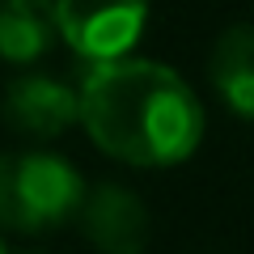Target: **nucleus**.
Returning a JSON list of instances; mask_svg holds the SVG:
<instances>
[{"label": "nucleus", "instance_id": "f257e3e1", "mask_svg": "<svg viewBox=\"0 0 254 254\" xmlns=\"http://www.w3.org/2000/svg\"><path fill=\"white\" fill-rule=\"evenodd\" d=\"M76 123L115 161L165 170L195 157L203 140V102L174 68L119 55L85 72Z\"/></svg>", "mask_w": 254, "mask_h": 254}, {"label": "nucleus", "instance_id": "f03ea898", "mask_svg": "<svg viewBox=\"0 0 254 254\" xmlns=\"http://www.w3.org/2000/svg\"><path fill=\"white\" fill-rule=\"evenodd\" d=\"M85 199V178L55 153H0V225L43 233L72 220Z\"/></svg>", "mask_w": 254, "mask_h": 254}, {"label": "nucleus", "instance_id": "7ed1b4c3", "mask_svg": "<svg viewBox=\"0 0 254 254\" xmlns=\"http://www.w3.org/2000/svg\"><path fill=\"white\" fill-rule=\"evenodd\" d=\"M148 0H55V30L81 60H119L140 43Z\"/></svg>", "mask_w": 254, "mask_h": 254}, {"label": "nucleus", "instance_id": "20e7f679", "mask_svg": "<svg viewBox=\"0 0 254 254\" xmlns=\"http://www.w3.org/2000/svg\"><path fill=\"white\" fill-rule=\"evenodd\" d=\"M76 216L98 254H144L148 208L136 190L119 187V182H102V187L85 190Z\"/></svg>", "mask_w": 254, "mask_h": 254}, {"label": "nucleus", "instance_id": "39448f33", "mask_svg": "<svg viewBox=\"0 0 254 254\" xmlns=\"http://www.w3.org/2000/svg\"><path fill=\"white\" fill-rule=\"evenodd\" d=\"M4 119L13 131L51 140L76 123V89L55 76H17L4 93Z\"/></svg>", "mask_w": 254, "mask_h": 254}, {"label": "nucleus", "instance_id": "423d86ee", "mask_svg": "<svg viewBox=\"0 0 254 254\" xmlns=\"http://www.w3.org/2000/svg\"><path fill=\"white\" fill-rule=\"evenodd\" d=\"M208 81L237 119H254V21H237L216 38Z\"/></svg>", "mask_w": 254, "mask_h": 254}, {"label": "nucleus", "instance_id": "0eeeda50", "mask_svg": "<svg viewBox=\"0 0 254 254\" xmlns=\"http://www.w3.org/2000/svg\"><path fill=\"white\" fill-rule=\"evenodd\" d=\"M55 38V0H0V60L34 64Z\"/></svg>", "mask_w": 254, "mask_h": 254}, {"label": "nucleus", "instance_id": "6e6552de", "mask_svg": "<svg viewBox=\"0 0 254 254\" xmlns=\"http://www.w3.org/2000/svg\"><path fill=\"white\" fill-rule=\"evenodd\" d=\"M0 254H9V250H4V242H0Z\"/></svg>", "mask_w": 254, "mask_h": 254}, {"label": "nucleus", "instance_id": "1a4fd4ad", "mask_svg": "<svg viewBox=\"0 0 254 254\" xmlns=\"http://www.w3.org/2000/svg\"><path fill=\"white\" fill-rule=\"evenodd\" d=\"M26 254H43V250H26Z\"/></svg>", "mask_w": 254, "mask_h": 254}]
</instances>
